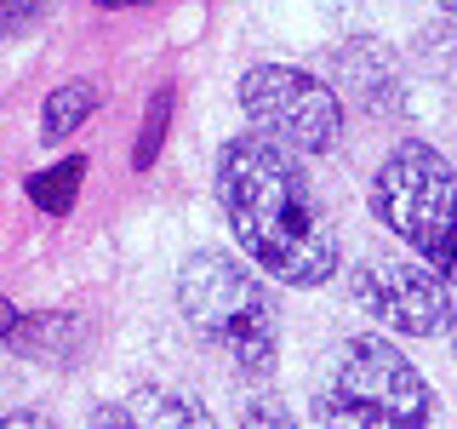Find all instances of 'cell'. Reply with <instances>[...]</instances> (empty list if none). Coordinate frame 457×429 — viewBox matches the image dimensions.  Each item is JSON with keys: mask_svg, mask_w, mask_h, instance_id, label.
I'll use <instances>...</instances> for the list:
<instances>
[{"mask_svg": "<svg viewBox=\"0 0 457 429\" xmlns=\"http://www.w3.org/2000/svg\"><path fill=\"white\" fill-rule=\"evenodd\" d=\"M69 332H75L69 315H35V309L12 304V298H0V343H6L12 355H23V361H46V366L75 361Z\"/></svg>", "mask_w": 457, "mask_h": 429, "instance_id": "8", "label": "cell"}, {"mask_svg": "<svg viewBox=\"0 0 457 429\" xmlns=\"http://www.w3.org/2000/svg\"><path fill=\"white\" fill-rule=\"evenodd\" d=\"M0 429H63L52 412H35V407H18V412H0Z\"/></svg>", "mask_w": 457, "mask_h": 429, "instance_id": "15", "label": "cell"}, {"mask_svg": "<svg viewBox=\"0 0 457 429\" xmlns=\"http://www.w3.org/2000/svg\"><path fill=\"white\" fill-rule=\"evenodd\" d=\"M178 315L218 361L246 383L275 378L280 366V309L263 269L240 252L195 247L178 264Z\"/></svg>", "mask_w": 457, "mask_h": 429, "instance_id": "2", "label": "cell"}, {"mask_svg": "<svg viewBox=\"0 0 457 429\" xmlns=\"http://www.w3.org/2000/svg\"><path fill=\"white\" fill-rule=\"evenodd\" d=\"M452 355H457V321H452Z\"/></svg>", "mask_w": 457, "mask_h": 429, "instance_id": "18", "label": "cell"}, {"mask_svg": "<svg viewBox=\"0 0 457 429\" xmlns=\"http://www.w3.org/2000/svg\"><path fill=\"white\" fill-rule=\"evenodd\" d=\"M366 206L400 247H411V257H435V247L446 240V229L457 223V166L435 143L406 138L383 155V166L371 172Z\"/></svg>", "mask_w": 457, "mask_h": 429, "instance_id": "4", "label": "cell"}, {"mask_svg": "<svg viewBox=\"0 0 457 429\" xmlns=\"http://www.w3.org/2000/svg\"><path fill=\"white\" fill-rule=\"evenodd\" d=\"M57 0H0V40H23L29 29H40L52 18Z\"/></svg>", "mask_w": 457, "mask_h": 429, "instance_id": "12", "label": "cell"}, {"mask_svg": "<svg viewBox=\"0 0 457 429\" xmlns=\"http://www.w3.org/2000/svg\"><path fill=\"white\" fill-rule=\"evenodd\" d=\"M349 298L371 326L395 338H440L457 321V292L423 257H400V252H371L354 264Z\"/></svg>", "mask_w": 457, "mask_h": 429, "instance_id": "6", "label": "cell"}, {"mask_svg": "<svg viewBox=\"0 0 457 429\" xmlns=\"http://www.w3.org/2000/svg\"><path fill=\"white\" fill-rule=\"evenodd\" d=\"M240 114L257 138L280 143L297 161L332 155L343 143V97L309 69L292 63H257L240 75Z\"/></svg>", "mask_w": 457, "mask_h": 429, "instance_id": "5", "label": "cell"}, {"mask_svg": "<svg viewBox=\"0 0 457 429\" xmlns=\"http://www.w3.org/2000/svg\"><path fill=\"white\" fill-rule=\"evenodd\" d=\"M80 183H86V155H63V161L40 166L35 178H29V206L46 212V218H69L80 200Z\"/></svg>", "mask_w": 457, "mask_h": 429, "instance_id": "10", "label": "cell"}, {"mask_svg": "<svg viewBox=\"0 0 457 429\" xmlns=\"http://www.w3.org/2000/svg\"><path fill=\"white\" fill-rule=\"evenodd\" d=\"M86 429H218V418L206 412V400H195L189 390L171 383H137L120 400L86 412Z\"/></svg>", "mask_w": 457, "mask_h": 429, "instance_id": "7", "label": "cell"}, {"mask_svg": "<svg viewBox=\"0 0 457 429\" xmlns=\"http://www.w3.org/2000/svg\"><path fill=\"white\" fill-rule=\"evenodd\" d=\"M218 206L246 264H257L269 281L314 292L337 275L343 240L326 212L314 178L297 155L280 143L240 132L218 149Z\"/></svg>", "mask_w": 457, "mask_h": 429, "instance_id": "1", "label": "cell"}, {"mask_svg": "<svg viewBox=\"0 0 457 429\" xmlns=\"http://www.w3.org/2000/svg\"><path fill=\"white\" fill-rule=\"evenodd\" d=\"M435 6H440V12H452V18H457V0H435Z\"/></svg>", "mask_w": 457, "mask_h": 429, "instance_id": "17", "label": "cell"}, {"mask_svg": "<svg viewBox=\"0 0 457 429\" xmlns=\"http://www.w3.org/2000/svg\"><path fill=\"white\" fill-rule=\"evenodd\" d=\"M428 269H435V275H440V281H446L452 292H457V223L446 229V240L435 247V257H428Z\"/></svg>", "mask_w": 457, "mask_h": 429, "instance_id": "14", "label": "cell"}, {"mask_svg": "<svg viewBox=\"0 0 457 429\" xmlns=\"http://www.w3.org/2000/svg\"><path fill=\"white\" fill-rule=\"evenodd\" d=\"M435 383L378 332L343 343L314 395V429H435Z\"/></svg>", "mask_w": 457, "mask_h": 429, "instance_id": "3", "label": "cell"}, {"mask_svg": "<svg viewBox=\"0 0 457 429\" xmlns=\"http://www.w3.org/2000/svg\"><path fill=\"white\" fill-rule=\"evenodd\" d=\"M235 429H303V424H297L280 400H246L240 418H235Z\"/></svg>", "mask_w": 457, "mask_h": 429, "instance_id": "13", "label": "cell"}, {"mask_svg": "<svg viewBox=\"0 0 457 429\" xmlns=\"http://www.w3.org/2000/svg\"><path fill=\"white\" fill-rule=\"evenodd\" d=\"M171 104H178V86H154L149 109H143V132H137V143H132V166H137V172H149L154 155H161L166 126H171Z\"/></svg>", "mask_w": 457, "mask_h": 429, "instance_id": "11", "label": "cell"}, {"mask_svg": "<svg viewBox=\"0 0 457 429\" xmlns=\"http://www.w3.org/2000/svg\"><path fill=\"white\" fill-rule=\"evenodd\" d=\"M92 6H154V0H92Z\"/></svg>", "mask_w": 457, "mask_h": 429, "instance_id": "16", "label": "cell"}, {"mask_svg": "<svg viewBox=\"0 0 457 429\" xmlns=\"http://www.w3.org/2000/svg\"><path fill=\"white\" fill-rule=\"evenodd\" d=\"M104 109V86L97 80H57L52 92H46V104H40V138L46 143H63V138H75L92 114Z\"/></svg>", "mask_w": 457, "mask_h": 429, "instance_id": "9", "label": "cell"}]
</instances>
